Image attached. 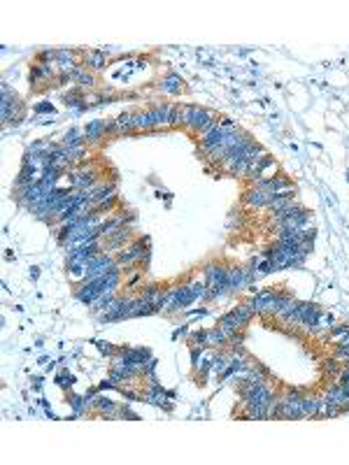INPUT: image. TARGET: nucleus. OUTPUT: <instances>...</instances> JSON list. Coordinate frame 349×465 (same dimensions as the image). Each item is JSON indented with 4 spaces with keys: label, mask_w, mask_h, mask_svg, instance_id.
Masks as SVG:
<instances>
[{
    "label": "nucleus",
    "mask_w": 349,
    "mask_h": 465,
    "mask_svg": "<svg viewBox=\"0 0 349 465\" xmlns=\"http://www.w3.org/2000/svg\"><path fill=\"white\" fill-rule=\"evenodd\" d=\"M319 405H321V402H319L317 398H303V416H317Z\"/></svg>",
    "instance_id": "nucleus-1"
}]
</instances>
